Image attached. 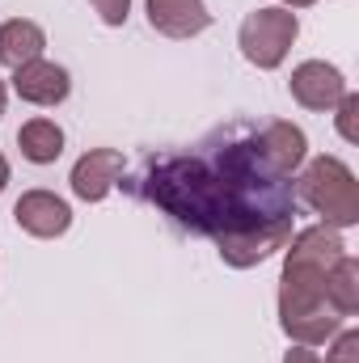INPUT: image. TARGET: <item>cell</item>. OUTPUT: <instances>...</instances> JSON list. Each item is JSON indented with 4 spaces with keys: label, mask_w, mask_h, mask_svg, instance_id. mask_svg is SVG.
I'll list each match as a JSON object with an SVG mask.
<instances>
[{
    "label": "cell",
    "mask_w": 359,
    "mask_h": 363,
    "mask_svg": "<svg viewBox=\"0 0 359 363\" xmlns=\"http://www.w3.org/2000/svg\"><path fill=\"white\" fill-rule=\"evenodd\" d=\"M118 186L153 203L182 233L211 237L237 271L267 262L292 241L296 186L270 165L258 123L216 127L190 152H148Z\"/></svg>",
    "instance_id": "cell-1"
},
{
    "label": "cell",
    "mask_w": 359,
    "mask_h": 363,
    "mask_svg": "<svg viewBox=\"0 0 359 363\" xmlns=\"http://www.w3.org/2000/svg\"><path fill=\"white\" fill-rule=\"evenodd\" d=\"M287 245L292 250H287L283 283H279V325L300 347H317L343 330V317L326 300V274L347 254V245L330 224L304 228Z\"/></svg>",
    "instance_id": "cell-2"
},
{
    "label": "cell",
    "mask_w": 359,
    "mask_h": 363,
    "mask_svg": "<svg viewBox=\"0 0 359 363\" xmlns=\"http://www.w3.org/2000/svg\"><path fill=\"white\" fill-rule=\"evenodd\" d=\"M296 203H309L330 228L359 224V182L338 157H317L296 182Z\"/></svg>",
    "instance_id": "cell-3"
},
{
    "label": "cell",
    "mask_w": 359,
    "mask_h": 363,
    "mask_svg": "<svg viewBox=\"0 0 359 363\" xmlns=\"http://www.w3.org/2000/svg\"><path fill=\"white\" fill-rule=\"evenodd\" d=\"M300 34V21L292 9H254L245 21H241V55L254 64V68H279L287 60V47L296 43Z\"/></svg>",
    "instance_id": "cell-4"
},
{
    "label": "cell",
    "mask_w": 359,
    "mask_h": 363,
    "mask_svg": "<svg viewBox=\"0 0 359 363\" xmlns=\"http://www.w3.org/2000/svg\"><path fill=\"white\" fill-rule=\"evenodd\" d=\"M287 89H292V97H296L304 110H334V106L347 97V81H343V72H338L334 64H326V60H304V64L292 72Z\"/></svg>",
    "instance_id": "cell-5"
},
{
    "label": "cell",
    "mask_w": 359,
    "mask_h": 363,
    "mask_svg": "<svg viewBox=\"0 0 359 363\" xmlns=\"http://www.w3.org/2000/svg\"><path fill=\"white\" fill-rule=\"evenodd\" d=\"M127 174V161L118 148H89L77 165H72V194L85 203H101Z\"/></svg>",
    "instance_id": "cell-6"
},
{
    "label": "cell",
    "mask_w": 359,
    "mask_h": 363,
    "mask_svg": "<svg viewBox=\"0 0 359 363\" xmlns=\"http://www.w3.org/2000/svg\"><path fill=\"white\" fill-rule=\"evenodd\" d=\"M13 220H17L30 237L51 241V237H64V233L72 228V207H68L60 194H51V190H26V194L17 199V207H13Z\"/></svg>",
    "instance_id": "cell-7"
},
{
    "label": "cell",
    "mask_w": 359,
    "mask_h": 363,
    "mask_svg": "<svg viewBox=\"0 0 359 363\" xmlns=\"http://www.w3.org/2000/svg\"><path fill=\"white\" fill-rule=\"evenodd\" d=\"M13 93L30 106H60L72 93L68 68L51 64V60H30L21 68H13Z\"/></svg>",
    "instance_id": "cell-8"
},
{
    "label": "cell",
    "mask_w": 359,
    "mask_h": 363,
    "mask_svg": "<svg viewBox=\"0 0 359 363\" xmlns=\"http://www.w3.org/2000/svg\"><path fill=\"white\" fill-rule=\"evenodd\" d=\"M148 21L165 38H194L211 26V13L203 0H148Z\"/></svg>",
    "instance_id": "cell-9"
},
{
    "label": "cell",
    "mask_w": 359,
    "mask_h": 363,
    "mask_svg": "<svg viewBox=\"0 0 359 363\" xmlns=\"http://www.w3.org/2000/svg\"><path fill=\"white\" fill-rule=\"evenodd\" d=\"M258 140H263V148H267L270 165H275L283 178H292V174L300 169L304 148H309L300 127H292V123H283V118H270V123H258Z\"/></svg>",
    "instance_id": "cell-10"
},
{
    "label": "cell",
    "mask_w": 359,
    "mask_h": 363,
    "mask_svg": "<svg viewBox=\"0 0 359 363\" xmlns=\"http://www.w3.org/2000/svg\"><path fill=\"white\" fill-rule=\"evenodd\" d=\"M43 47H47V34L38 21L13 17L0 26V64L4 68H21L30 60H43Z\"/></svg>",
    "instance_id": "cell-11"
},
{
    "label": "cell",
    "mask_w": 359,
    "mask_h": 363,
    "mask_svg": "<svg viewBox=\"0 0 359 363\" xmlns=\"http://www.w3.org/2000/svg\"><path fill=\"white\" fill-rule=\"evenodd\" d=\"M17 148H21V157H26L30 165H51V161H60V152H64V131H60L51 118H30V123H21V131H17Z\"/></svg>",
    "instance_id": "cell-12"
},
{
    "label": "cell",
    "mask_w": 359,
    "mask_h": 363,
    "mask_svg": "<svg viewBox=\"0 0 359 363\" xmlns=\"http://www.w3.org/2000/svg\"><path fill=\"white\" fill-rule=\"evenodd\" d=\"M326 300H330V308L338 313V317H351L359 308V262L355 258H338L330 274H326Z\"/></svg>",
    "instance_id": "cell-13"
},
{
    "label": "cell",
    "mask_w": 359,
    "mask_h": 363,
    "mask_svg": "<svg viewBox=\"0 0 359 363\" xmlns=\"http://www.w3.org/2000/svg\"><path fill=\"white\" fill-rule=\"evenodd\" d=\"M326 363H359V330H343L326 351Z\"/></svg>",
    "instance_id": "cell-14"
},
{
    "label": "cell",
    "mask_w": 359,
    "mask_h": 363,
    "mask_svg": "<svg viewBox=\"0 0 359 363\" xmlns=\"http://www.w3.org/2000/svg\"><path fill=\"white\" fill-rule=\"evenodd\" d=\"M355 114H359V97L355 93H347L343 101H338V131H343V140H359V127H355Z\"/></svg>",
    "instance_id": "cell-15"
},
{
    "label": "cell",
    "mask_w": 359,
    "mask_h": 363,
    "mask_svg": "<svg viewBox=\"0 0 359 363\" xmlns=\"http://www.w3.org/2000/svg\"><path fill=\"white\" fill-rule=\"evenodd\" d=\"M89 4L97 9V17H101L106 26H123L127 13H131V0H89Z\"/></svg>",
    "instance_id": "cell-16"
},
{
    "label": "cell",
    "mask_w": 359,
    "mask_h": 363,
    "mask_svg": "<svg viewBox=\"0 0 359 363\" xmlns=\"http://www.w3.org/2000/svg\"><path fill=\"white\" fill-rule=\"evenodd\" d=\"M283 363H321V359H317V351H313V347H300V342H296V347L283 355Z\"/></svg>",
    "instance_id": "cell-17"
},
{
    "label": "cell",
    "mask_w": 359,
    "mask_h": 363,
    "mask_svg": "<svg viewBox=\"0 0 359 363\" xmlns=\"http://www.w3.org/2000/svg\"><path fill=\"white\" fill-rule=\"evenodd\" d=\"M4 186H9V161H4V152H0V194H4Z\"/></svg>",
    "instance_id": "cell-18"
},
{
    "label": "cell",
    "mask_w": 359,
    "mask_h": 363,
    "mask_svg": "<svg viewBox=\"0 0 359 363\" xmlns=\"http://www.w3.org/2000/svg\"><path fill=\"white\" fill-rule=\"evenodd\" d=\"M283 4H292V9H309V4H317V0H283Z\"/></svg>",
    "instance_id": "cell-19"
},
{
    "label": "cell",
    "mask_w": 359,
    "mask_h": 363,
    "mask_svg": "<svg viewBox=\"0 0 359 363\" xmlns=\"http://www.w3.org/2000/svg\"><path fill=\"white\" fill-rule=\"evenodd\" d=\"M4 97H9V89H4V81H0V114H4Z\"/></svg>",
    "instance_id": "cell-20"
}]
</instances>
